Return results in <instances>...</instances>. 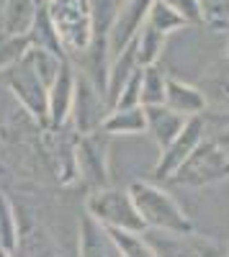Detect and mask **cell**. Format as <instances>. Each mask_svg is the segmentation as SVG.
<instances>
[{
    "label": "cell",
    "mask_w": 229,
    "mask_h": 257,
    "mask_svg": "<svg viewBox=\"0 0 229 257\" xmlns=\"http://www.w3.org/2000/svg\"><path fill=\"white\" fill-rule=\"evenodd\" d=\"M129 193H132L134 206L139 211V216L144 219V224H147V229H160V231L175 234V237H183V234L193 231V224L185 216V211L160 185L137 180L129 185Z\"/></svg>",
    "instance_id": "obj_1"
},
{
    "label": "cell",
    "mask_w": 229,
    "mask_h": 257,
    "mask_svg": "<svg viewBox=\"0 0 229 257\" xmlns=\"http://www.w3.org/2000/svg\"><path fill=\"white\" fill-rule=\"evenodd\" d=\"M47 11L67 59L80 57L93 41L90 0H47Z\"/></svg>",
    "instance_id": "obj_2"
},
{
    "label": "cell",
    "mask_w": 229,
    "mask_h": 257,
    "mask_svg": "<svg viewBox=\"0 0 229 257\" xmlns=\"http://www.w3.org/2000/svg\"><path fill=\"white\" fill-rule=\"evenodd\" d=\"M0 80L8 85L13 98L24 105L26 113L39 126H49V85L39 77V72L26 59V54L24 59H18L8 70L0 72Z\"/></svg>",
    "instance_id": "obj_3"
},
{
    "label": "cell",
    "mask_w": 229,
    "mask_h": 257,
    "mask_svg": "<svg viewBox=\"0 0 229 257\" xmlns=\"http://www.w3.org/2000/svg\"><path fill=\"white\" fill-rule=\"evenodd\" d=\"M85 208H88V216L106 229H129V231H144L147 229V224L139 216L129 190L95 188L90 193Z\"/></svg>",
    "instance_id": "obj_4"
},
{
    "label": "cell",
    "mask_w": 229,
    "mask_h": 257,
    "mask_svg": "<svg viewBox=\"0 0 229 257\" xmlns=\"http://www.w3.org/2000/svg\"><path fill=\"white\" fill-rule=\"evenodd\" d=\"M229 178V152L214 142V139H201V144L193 149V155L185 160L178 173L170 178L178 185H211Z\"/></svg>",
    "instance_id": "obj_5"
},
{
    "label": "cell",
    "mask_w": 229,
    "mask_h": 257,
    "mask_svg": "<svg viewBox=\"0 0 229 257\" xmlns=\"http://www.w3.org/2000/svg\"><path fill=\"white\" fill-rule=\"evenodd\" d=\"M108 113H111V108H108L106 93L98 90L95 85L80 72L77 75V90H75V105H72V116H70L75 121L77 134L98 132Z\"/></svg>",
    "instance_id": "obj_6"
},
{
    "label": "cell",
    "mask_w": 229,
    "mask_h": 257,
    "mask_svg": "<svg viewBox=\"0 0 229 257\" xmlns=\"http://www.w3.org/2000/svg\"><path fill=\"white\" fill-rule=\"evenodd\" d=\"M203 132H206L203 118H201V116H191L188 121H185L183 132L173 139V144L165 147L162 152H160V162H157V167H155V175L162 178V180H170V178L178 173V167L188 160V157L193 155V149L201 144Z\"/></svg>",
    "instance_id": "obj_7"
},
{
    "label": "cell",
    "mask_w": 229,
    "mask_h": 257,
    "mask_svg": "<svg viewBox=\"0 0 229 257\" xmlns=\"http://www.w3.org/2000/svg\"><path fill=\"white\" fill-rule=\"evenodd\" d=\"M103 132L93 134H80V142L75 147V162L80 175L85 178L93 188H106L108 180V167H106V142L100 137Z\"/></svg>",
    "instance_id": "obj_8"
},
{
    "label": "cell",
    "mask_w": 229,
    "mask_h": 257,
    "mask_svg": "<svg viewBox=\"0 0 229 257\" xmlns=\"http://www.w3.org/2000/svg\"><path fill=\"white\" fill-rule=\"evenodd\" d=\"M155 6V0H127L116 18V24L108 34V52H111V59L121 52L127 49L134 36L139 34V29L147 24V16Z\"/></svg>",
    "instance_id": "obj_9"
},
{
    "label": "cell",
    "mask_w": 229,
    "mask_h": 257,
    "mask_svg": "<svg viewBox=\"0 0 229 257\" xmlns=\"http://www.w3.org/2000/svg\"><path fill=\"white\" fill-rule=\"evenodd\" d=\"M75 90H77V75L72 62L65 59L57 80L49 85V126L62 128L70 116H72V105H75Z\"/></svg>",
    "instance_id": "obj_10"
},
{
    "label": "cell",
    "mask_w": 229,
    "mask_h": 257,
    "mask_svg": "<svg viewBox=\"0 0 229 257\" xmlns=\"http://www.w3.org/2000/svg\"><path fill=\"white\" fill-rule=\"evenodd\" d=\"M144 113H147V134L157 142L160 152L165 147H170L173 139L183 132L185 118L183 113L173 111L168 103H160V105H144Z\"/></svg>",
    "instance_id": "obj_11"
},
{
    "label": "cell",
    "mask_w": 229,
    "mask_h": 257,
    "mask_svg": "<svg viewBox=\"0 0 229 257\" xmlns=\"http://www.w3.org/2000/svg\"><path fill=\"white\" fill-rule=\"evenodd\" d=\"M142 67L139 59H137V44H132L127 49H121L113 59H111V67H108V82H106V100H108V108L113 111V105L124 90V85L129 82V77Z\"/></svg>",
    "instance_id": "obj_12"
},
{
    "label": "cell",
    "mask_w": 229,
    "mask_h": 257,
    "mask_svg": "<svg viewBox=\"0 0 229 257\" xmlns=\"http://www.w3.org/2000/svg\"><path fill=\"white\" fill-rule=\"evenodd\" d=\"M39 0H0V31L6 34H29L36 13Z\"/></svg>",
    "instance_id": "obj_13"
},
{
    "label": "cell",
    "mask_w": 229,
    "mask_h": 257,
    "mask_svg": "<svg viewBox=\"0 0 229 257\" xmlns=\"http://www.w3.org/2000/svg\"><path fill=\"white\" fill-rule=\"evenodd\" d=\"M165 103L170 105L173 111L183 113L185 118L191 116H201L206 108V95L193 88L188 82H180L178 77H168V93H165Z\"/></svg>",
    "instance_id": "obj_14"
},
{
    "label": "cell",
    "mask_w": 229,
    "mask_h": 257,
    "mask_svg": "<svg viewBox=\"0 0 229 257\" xmlns=\"http://www.w3.org/2000/svg\"><path fill=\"white\" fill-rule=\"evenodd\" d=\"M100 132L111 134V137L144 134L147 132V113H144V105H134V108H113L106 116V121H103Z\"/></svg>",
    "instance_id": "obj_15"
},
{
    "label": "cell",
    "mask_w": 229,
    "mask_h": 257,
    "mask_svg": "<svg viewBox=\"0 0 229 257\" xmlns=\"http://www.w3.org/2000/svg\"><path fill=\"white\" fill-rule=\"evenodd\" d=\"M29 39H31V47H39V49H49L59 57H65V49H62V41L57 36V29L52 24V18H49V11H47V3H41L39 6V13H36V21H34V26L29 31Z\"/></svg>",
    "instance_id": "obj_16"
},
{
    "label": "cell",
    "mask_w": 229,
    "mask_h": 257,
    "mask_svg": "<svg viewBox=\"0 0 229 257\" xmlns=\"http://www.w3.org/2000/svg\"><path fill=\"white\" fill-rule=\"evenodd\" d=\"M113 252H116V247H113L111 237L106 234V229L88 216L85 221H82L80 257H108V254H113Z\"/></svg>",
    "instance_id": "obj_17"
},
{
    "label": "cell",
    "mask_w": 229,
    "mask_h": 257,
    "mask_svg": "<svg viewBox=\"0 0 229 257\" xmlns=\"http://www.w3.org/2000/svg\"><path fill=\"white\" fill-rule=\"evenodd\" d=\"M106 229V226H103ZM106 234L111 237L119 257H160L152 244L142 237V231H129V229H106Z\"/></svg>",
    "instance_id": "obj_18"
},
{
    "label": "cell",
    "mask_w": 229,
    "mask_h": 257,
    "mask_svg": "<svg viewBox=\"0 0 229 257\" xmlns=\"http://www.w3.org/2000/svg\"><path fill=\"white\" fill-rule=\"evenodd\" d=\"M134 44H137V59L142 67H147V64H155L165 49V34L157 31L155 26L144 24L139 29V34L134 36Z\"/></svg>",
    "instance_id": "obj_19"
},
{
    "label": "cell",
    "mask_w": 229,
    "mask_h": 257,
    "mask_svg": "<svg viewBox=\"0 0 229 257\" xmlns=\"http://www.w3.org/2000/svg\"><path fill=\"white\" fill-rule=\"evenodd\" d=\"M168 77L170 75H165L157 62L144 67V75H142V105H160V103H165Z\"/></svg>",
    "instance_id": "obj_20"
},
{
    "label": "cell",
    "mask_w": 229,
    "mask_h": 257,
    "mask_svg": "<svg viewBox=\"0 0 229 257\" xmlns=\"http://www.w3.org/2000/svg\"><path fill=\"white\" fill-rule=\"evenodd\" d=\"M29 47H31L29 34H6V31H0V72L8 70L18 59H24Z\"/></svg>",
    "instance_id": "obj_21"
},
{
    "label": "cell",
    "mask_w": 229,
    "mask_h": 257,
    "mask_svg": "<svg viewBox=\"0 0 229 257\" xmlns=\"http://www.w3.org/2000/svg\"><path fill=\"white\" fill-rule=\"evenodd\" d=\"M147 24L155 26L157 31H162L165 36L173 34V31H178V29L188 26V24H185V18H183L180 13H175L168 3H165V0H155V6H152V11H150V16H147Z\"/></svg>",
    "instance_id": "obj_22"
},
{
    "label": "cell",
    "mask_w": 229,
    "mask_h": 257,
    "mask_svg": "<svg viewBox=\"0 0 229 257\" xmlns=\"http://www.w3.org/2000/svg\"><path fill=\"white\" fill-rule=\"evenodd\" d=\"M16 244H18V216L11 201L0 193V247L13 252Z\"/></svg>",
    "instance_id": "obj_23"
},
{
    "label": "cell",
    "mask_w": 229,
    "mask_h": 257,
    "mask_svg": "<svg viewBox=\"0 0 229 257\" xmlns=\"http://www.w3.org/2000/svg\"><path fill=\"white\" fill-rule=\"evenodd\" d=\"M142 75H144V67H139L129 77V82L124 85V90H121L113 108H134V105H142Z\"/></svg>",
    "instance_id": "obj_24"
},
{
    "label": "cell",
    "mask_w": 229,
    "mask_h": 257,
    "mask_svg": "<svg viewBox=\"0 0 229 257\" xmlns=\"http://www.w3.org/2000/svg\"><path fill=\"white\" fill-rule=\"evenodd\" d=\"M175 13H180L185 18L188 26H196V24H203L206 21V8L201 0H165Z\"/></svg>",
    "instance_id": "obj_25"
},
{
    "label": "cell",
    "mask_w": 229,
    "mask_h": 257,
    "mask_svg": "<svg viewBox=\"0 0 229 257\" xmlns=\"http://www.w3.org/2000/svg\"><path fill=\"white\" fill-rule=\"evenodd\" d=\"M206 24H211L214 29L229 26V0H209V6H206Z\"/></svg>",
    "instance_id": "obj_26"
},
{
    "label": "cell",
    "mask_w": 229,
    "mask_h": 257,
    "mask_svg": "<svg viewBox=\"0 0 229 257\" xmlns=\"http://www.w3.org/2000/svg\"><path fill=\"white\" fill-rule=\"evenodd\" d=\"M214 142L224 149V152H229V123H226V126L221 128V132L216 134V139H214Z\"/></svg>",
    "instance_id": "obj_27"
},
{
    "label": "cell",
    "mask_w": 229,
    "mask_h": 257,
    "mask_svg": "<svg viewBox=\"0 0 229 257\" xmlns=\"http://www.w3.org/2000/svg\"><path fill=\"white\" fill-rule=\"evenodd\" d=\"M0 257H13V252H8L6 247H0Z\"/></svg>",
    "instance_id": "obj_28"
},
{
    "label": "cell",
    "mask_w": 229,
    "mask_h": 257,
    "mask_svg": "<svg viewBox=\"0 0 229 257\" xmlns=\"http://www.w3.org/2000/svg\"><path fill=\"white\" fill-rule=\"evenodd\" d=\"M226 57H229V47H226Z\"/></svg>",
    "instance_id": "obj_29"
},
{
    "label": "cell",
    "mask_w": 229,
    "mask_h": 257,
    "mask_svg": "<svg viewBox=\"0 0 229 257\" xmlns=\"http://www.w3.org/2000/svg\"><path fill=\"white\" fill-rule=\"evenodd\" d=\"M39 3H47V0H39Z\"/></svg>",
    "instance_id": "obj_30"
}]
</instances>
